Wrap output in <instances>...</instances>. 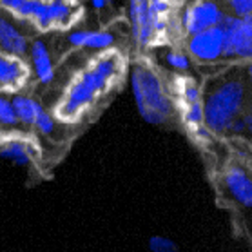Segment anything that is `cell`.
<instances>
[{"instance_id":"obj_22","label":"cell","mask_w":252,"mask_h":252,"mask_svg":"<svg viewBox=\"0 0 252 252\" xmlns=\"http://www.w3.org/2000/svg\"><path fill=\"white\" fill-rule=\"evenodd\" d=\"M229 4L230 11L234 17H249L252 15V0H225Z\"/></svg>"},{"instance_id":"obj_2","label":"cell","mask_w":252,"mask_h":252,"mask_svg":"<svg viewBox=\"0 0 252 252\" xmlns=\"http://www.w3.org/2000/svg\"><path fill=\"white\" fill-rule=\"evenodd\" d=\"M131 89L136 109L143 122L160 126L169 120L172 111L171 100L153 69L145 65H134L131 69Z\"/></svg>"},{"instance_id":"obj_20","label":"cell","mask_w":252,"mask_h":252,"mask_svg":"<svg viewBox=\"0 0 252 252\" xmlns=\"http://www.w3.org/2000/svg\"><path fill=\"white\" fill-rule=\"evenodd\" d=\"M151 252H178L176 243L163 236H153L149 240Z\"/></svg>"},{"instance_id":"obj_6","label":"cell","mask_w":252,"mask_h":252,"mask_svg":"<svg viewBox=\"0 0 252 252\" xmlns=\"http://www.w3.org/2000/svg\"><path fill=\"white\" fill-rule=\"evenodd\" d=\"M187 51L200 62H216L225 57V31L221 26L192 34L187 42Z\"/></svg>"},{"instance_id":"obj_10","label":"cell","mask_w":252,"mask_h":252,"mask_svg":"<svg viewBox=\"0 0 252 252\" xmlns=\"http://www.w3.org/2000/svg\"><path fill=\"white\" fill-rule=\"evenodd\" d=\"M225 185L241 207L252 209V180L243 169L230 167L225 174Z\"/></svg>"},{"instance_id":"obj_12","label":"cell","mask_w":252,"mask_h":252,"mask_svg":"<svg viewBox=\"0 0 252 252\" xmlns=\"http://www.w3.org/2000/svg\"><path fill=\"white\" fill-rule=\"evenodd\" d=\"M67 40L75 47H87L94 51H103L109 49L115 44V36L107 31H91V29H76L69 33Z\"/></svg>"},{"instance_id":"obj_9","label":"cell","mask_w":252,"mask_h":252,"mask_svg":"<svg viewBox=\"0 0 252 252\" xmlns=\"http://www.w3.org/2000/svg\"><path fill=\"white\" fill-rule=\"evenodd\" d=\"M29 67L22 58L9 57L2 53L0 58V86L4 91H17L28 82Z\"/></svg>"},{"instance_id":"obj_5","label":"cell","mask_w":252,"mask_h":252,"mask_svg":"<svg viewBox=\"0 0 252 252\" xmlns=\"http://www.w3.org/2000/svg\"><path fill=\"white\" fill-rule=\"evenodd\" d=\"M225 13L214 0H200L189 6L182 15V26L187 34H198L211 28L221 26Z\"/></svg>"},{"instance_id":"obj_23","label":"cell","mask_w":252,"mask_h":252,"mask_svg":"<svg viewBox=\"0 0 252 252\" xmlns=\"http://www.w3.org/2000/svg\"><path fill=\"white\" fill-rule=\"evenodd\" d=\"M29 0H2V7L6 11L13 13L15 17L24 18L26 17V9H28Z\"/></svg>"},{"instance_id":"obj_4","label":"cell","mask_w":252,"mask_h":252,"mask_svg":"<svg viewBox=\"0 0 252 252\" xmlns=\"http://www.w3.org/2000/svg\"><path fill=\"white\" fill-rule=\"evenodd\" d=\"M221 28L225 31V58H252V15H225Z\"/></svg>"},{"instance_id":"obj_11","label":"cell","mask_w":252,"mask_h":252,"mask_svg":"<svg viewBox=\"0 0 252 252\" xmlns=\"http://www.w3.org/2000/svg\"><path fill=\"white\" fill-rule=\"evenodd\" d=\"M0 47H2L4 55L18 58L26 57V53H29V49H31L26 34L20 33L6 18L0 20Z\"/></svg>"},{"instance_id":"obj_8","label":"cell","mask_w":252,"mask_h":252,"mask_svg":"<svg viewBox=\"0 0 252 252\" xmlns=\"http://www.w3.org/2000/svg\"><path fill=\"white\" fill-rule=\"evenodd\" d=\"M129 20L136 44L147 46L156 34L149 11V0H129Z\"/></svg>"},{"instance_id":"obj_14","label":"cell","mask_w":252,"mask_h":252,"mask_svg":"<svg viewBox=\"0 0 252 252\" xmlns=\"http://www.w3.org/2000/svg\"><path fill=\"white\" fill-rule=\"evenodd\" d=\"M2 158L17 163V165H28L33 160V149L28 142L22 140H4L2 143Z\"/></svg>"},{"instance_id":"obj_21","label":"cell","mask_w":252,"mask_h":252,"mask_svg":"<svg viewBox=\"0 0 252 252\" xmlns=\"http://www.w3.org/2000/svg\"><path fill=\"white\" fill-rule=\"evenodd\" d=\"M165 60H167V63H169L172 69H176V71H187V69L190 67L189 57L184 55V53H178V51L167 53Z\"/></svg>"},{"instance_id":"obj_19","label":"cell","mask_w":252,"mask_h":252,"mask_svg":"<svg viewBox=\"0 0 252 252\" xmlns=\"http://www.w3.org/2000/svg\"><path fill=\"white\" fill-rule=\"evenodd\" d=\"M34 127L42 132V134H51L55 131V120L53 116L47 113L44 107H40L38 115H36V122H34Z\"/></svg>"},{"instance_id":"obj_15","label":"cell","mask_w":252,"mask_h":252,"mask_svg":"<svg viewBox=\"0 0 252 252\" xmlns=\"http://www.w3.org/2000/svg\"><path fill=\"white\" fill-rule=\"evenodd\" d=\"M13 105H15V109H17L20 124H24V126H34L36 115H38V111H40V107H42L40 103L36 102V100H33V98L17 94V96L13 98Z\"/></svg>"},{"instance_id":"obj_17","label":"cell","mask_w":252,"mask_h":252,"mask_svg":"<svg viewBox=\"0 0 252 252\" xmlns=\"http://www.w3.org/2000/svg\"><path fill=\"white\" fill-rule=\"evenodd\" d=\"M0 122H2V126L6 127H15L20 122L17 109L13 105V100H7L6 96L0 100Z\"/></svg>"},{"instance_id":"obj_7","label":"cell","mask_w":252,"mask_h":252,"mask_svg":"<svg viewBox=\"0 0 252 252\" xmlns=\"http://www.w3.org/2000/svg\"><path fill=\"white\" fill-rule=\"evenodd\" d=\"M80 15V6L75 0H46V9L38 20L36 26L42 31H49L55 28H69Z\"/></svg>"},{"instance_id":"obj_13","label":"cell","mask_w":252,"mask_h":252,"mask_svg":"<svg viewBox=\"0 0 252 252\" xmlns=\"http://www.w3.org/2000/svg\"><path fill=\"white\" fill-rule=\"evenodd\" d=\"M29 57H31V65H33V73L42 84H49L55 78V65H53L49 49L42 40H34L29 49Z\"/></svg>"},{"instance_id":"obj_25","label":"cell","mask_w":252,"mask_h":252,"mask_svg":"<svg viewBox=\"0 0 252 252\" xmlns=\"http://www.w3.org/2000/svg\"><path fill=\"white\" fill-rule=\"evenodd\" d=\"M91 4L94 9H103L105 4H107V0H91Z\"/></svg>"},{"instance_id":"obj_1","label":"cell","mask_w":252,"mask_h":252,"mask_svg":"<svg viewBox=\"0 0 252 252\" xmlns=\"http://www.w3.org/2000/svg\"><path fill=\"white\" fill-rule=\"evenodd\" d=\"M120 58L115 53H105L96 58L89 67L82 73L73 86L69 87L67 94L58 107V116L63 120H73L86 111L100 94H102L111 82L120 75Z\"/></svg>"},{"instance_id":"obj_24","label":"cell","mask_w":252,"mask_h":252,"mask_svg":"<svg viewBox=\"0 0 252 252\" xmlns=\"http://www.w3.org/2000/svg\"><path fill=\"white\" fill-rule=\"evenodd\" d=\"M243 118H245V124H247V131L252 132V107L249 109V113H247Z\"/></svg>"},{"instance_id":"obj_3","label":"cell","mask_w":252,"mask_h":252,"mask_svg":"<svg viewBox=\"0 0 252 252\" xmlns=\"http://www.w3.org/2000/svg\"><path fill=\"white\" fill-rule=\"evenodd\" d=\"M245 102V87L240 80L230 78L212 89L203 100L205 127L211 132L230 131Z\"/></svg>"},{"instance_id":"obj_16","label":"cell","mask_w":252,"mask_h":252,"mask_svg":"<svg viewBox=\"0 0 252 252\" xmlns=\"http://www.w3.org/2000/svg\"><path fill=\"white\" fill-rule=\"evenodd\" d=\"M185 122L189 124L192 129H200V126H205V109H203V102L190 103L185 109Z\"/></svg>"},{"instance_id":"obj_18","label":"cell","mask_w":252,"mask_h":252,"mask_svg":"<svg viewBox=\"0 0 252 252\" xmlns=\"http://www.w3.org/2000/svg\"><path fill=\"white\" fill-rule=\"evenodd\" d=\"M180 93H182V98L187 105L190 103H198L201 102V94H200V87L196 86L194 82L184 78V86L180 87Z\"/></svg>"},{"instance_id":"obj_26","label":"cell","mask_w":252,"mask_h":252,"mask_svg":"<svg viewBox=\"0 0 252 252\" xmlns=\"http://www.w3.org/2000/svg\"><path fill=\"white\" fill-rule=\"evenodd\" d=\"M247 71H249V80H251V84H252V63L249 65V69H247Z\"/></svg>"}]
</instances>
